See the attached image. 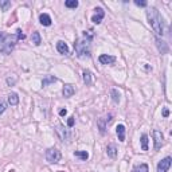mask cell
<instances>
[{"mask_svg": "<svg viewBox=\"0 0 172 172\" xmlns=\"http://www.w3.org/2000/svg\"><path fill=\"white\" fill-rule=\"evenodd\" d=\"M147 18L149 22L151 27L153 28V31L157 35H163V24H161V18L159 11L155 7H151L147 9Z\"/></svg>", "mask_w": 172, "mask_h": 172, "instance_id": "obj_1", "label": "cell"}, {"mask_svg": "<svg viewBox=\"0 0 172 172\" xmlns=\"http://www.w3.org/2000/svg\"><path fill=\"white\" fill-rule=\"evenodd\" d=\"M90 40L89 39H78L74 43V49L75 52L79 58H89L90 56Z\"/></svg>", "mask_w": 172, "mask_h": 172, "instance_id": "obj_2", "label": "cell"}, {"mask_svg": "<svg viewBox=\"0 0 172 172\" xmlns=\"http://www.w3.org/2000/svg\"><path fill=\"white\" fill-rule=\"evenodd\" d=\"M16 42H18L16 35H6L3 38V40L0 42V52H3V54H11Z\"/></svg>", "mask_w": 172, "mask_h": 172, "instance_id": "obj_3", "label": "cell"}, {"mask_svg": "<svg viewBox=\"0 0 172 172\" xmlns=\"http://www.w3.org/2000/svg\"><path fill=\"white\" fill-rule=\"evenodd\" d=\"M46 160L51 164H55L61 160V152L56 148H49L46 151Z\"/></svg>", "mask_w": 172, "mask_h": 172, "instance_id": "obj_4", "label": "cell"}, {"mask_svg": "<svg viewBox=\"0 0 172 172\" xmlns=\"http://www.w3.org/2000/svg\"><path fill=\"white\" fill-rule=\"evenodd\" d=\"M171 163H172V159L169 156H167L165 159L160 160L159 164H157V172H168L169 167H171Z\"/></svg>", "mask_w": 172, "mask_h": 172, "instance_id": "obj_5", "label": "cell"}, {"mask_svg": "<svg viewBox=\"0 0 172 172\" xmlns=\"http://www.w3.org/2000/svg\"><path fill=\"white\" fill-rule=\"evenodd\" d=\"M153 138H155V151H160L161 145H163V133H161L160 131H157V129H155L153 131Z\"/></svg>", "mask_w": 172, "mask_h": 172, "instance_id": "obj_6", "label": "cell"}, {"mask_svg": "<svg viewBox=\"0 0 172 172\" xmlns=\"http://www.w3.org/2000/svg\"><path fill=\"white\" fill-rule=\"evenodd\" d=\"M105 16V12H104V9L102 8H95V13L92 16V22L94 23V24H99V23L102 22V19Z\"/></svg>", "mask_w": 172, "mask_h": 172, "instance_id": "obj_7", "label": "cell"}, {"mask_svg": "<svg viewBox=\"0 0 172 172\" xmlns=\"http://www.w3.org/2000/svg\"><path fill=\"white\" fill-rule=\"evenodd\" d=\"M56 132H58V135H59V137H61V140L63 141V142H65V141H66V142H70L71 136H70L69 131H66V129H65L63 126H58Z\"/></svg>", "mask_w": 172, "mask_h": 172, "instance_id": "obj_8", "label": "cell"}, {"mask_svg": "<svg viewBox=\"0 0 172 172\" xmlns=\"http://www.w3.org/2000/svg\"><path fill=\"white\" fill-rule=\"evenodd\" d=\"M156 46H157V50H159L160 54H167L168 52V46L164 40H161L160 38H156Z\"/></svg>", "mask_w": 172, "mask_h": 172, "instance_id": "obj_9", "label": "cell"}, {"mask_svg": "<svg viewBox=\"0 0 172 172\" xmlns=\"http://www.w3.org/2000/svg\"><path fill=\"white\" fill-rule=\"evenodd\" d=\"M99 62H101L102 65H112L114 63V61H116V58H114L113 55H108V54H102L99 55Z\"/></svg>", "mask_w": 172, "mask_h": 172, "instance_id": "obj_10", "label": "cell"}, {"mask_svg": "<svg viewBox=\"0 0 172 172\" xmlns=\"http://www.w3.org/2000/svg\"><path fill=\"white\" fill-rule=\"evenodd\" d=\"M74 93H75V89H74L73 85H65L63 86V97L70 98V97H73Z\"/></svg>", "mask_w": 172, "mask_h": 172, "instance_id": "obj_11", "label": "cell"}, {"mask_svg": "<svg viewBox=\"0 0 172 172\" xmlns=\"http://www.w3.org/2000/svg\"><path fill=\"white\" fill-rule=\"evenodd\" d=\"M39 22H40V24L42 26H46V27H49L51 26V18L47 15V13H40L39 15Z\"/></svg>", "mask_w": 172, "mask_h": 172, "instance_id": "obj_12", "label": "cell"}, {"mask_svg": "<svg viewBox=\"0 0 172 172\" xmlns=\"http://www.w3.org/2000/svg\"><path fill=\"white\" fill-rule=\"evenodd\" d=\"M116 133H117V136H118V140H120V141H125V126H124L122 124L117 125Z\"/></svg>", "mask_w": 172, "mask_h": 172, "instance_id": "obj_13", "label": "cell"}, {"mask_svg": "<svg viewBox=\"0 0 172 172\" xmlns=\"http://www.w3.org/2000/svg\"><path fill=\"white\" fill-rule=\"evenodd\" d=\"M56 50H58L61 54H69V47L63 40H59L56 43Z\"/></svg>", "mask_w": 172, "mask_h": 172, "instance_id": "obj_14", "label": "cell"}, {"mask_svg": "<svg viewBox=\"0 0 172 172\" xmlns=\"http://www.w3.org/2000/svg\"><path fill=\"white\" fill-rule=\"evenodd\" d=\"M106 153H108L109 157L114 159V157L117 156V148H116V145H114V144H109L106 147Z\"/></svg>", "mask_w": 172, "mask_h": 172, "instance_id": "obj_15", "label": "cell"}, {"mask_svg": "<svg viewBox=\"0 0 172 172\" xmlns=\"http://www.w3.org/2000/svg\"><path fill=\"white\" fill-rule=\"evenodd\" d=\"M82 77H83V82L86 85H92V71H90V70H83Z\"/></svg>", "mask_w": 172, "mask_h": 172, "instance_id": "obj_16", "label": "cell"}, {"mask_svg": "<svg viewBox=\"0 0 172 172\" xmlns=\"http://www.w3.org/2000/svg\"><path fill=\"white\" fill-rule=\"evenodd\" d=\"M31 42L34 43L35 46H39L40 43H42V38H40V34L38 31L35 32H32V35H31Z\"/></svg>", "mask_w": 172, "mask_h": 172, "instance_id": "obj_17", "label": "cell"}, {"mask_svg": "<svg viewBox=\"0 0 172 172\" xmlns=\"http://www.w3.org/2000/svg\"><path fill=\"white\" fill-rule=\"evenodd\" d=\"M19 102V97L16 93H9L8 94V104L12 105V106H15V105H18Z\"/></svg>", "mask_w": 172, "mask_h": 172, "instance_id": "obj_18", "label": "cell"}, {"mask_svg": "<svg viewBox=\"0 0 172 172\" xmlns=\"http://www.w3.org/2000/svg\"><path fill=\"white\" fill-rule=\"evenodd\" d=\"M74 155L77 157H79L81 160H83V161L88 160V157H89V155H88V152H86V151H75Z\"/></svg>", "mask_w": 172, "mask_h": 172, "instance_id": "obj_19", "label": "cell"}, {"mask_svg": "<svg viewBox=\"0 0 172 172\" xmlns=\"http://www.w3.org/2000/svg\"><path fill=\"white\" fill-rule=\"evenodd\" d=\"M110 94H112V99H113L114 102H116V104L120 102V93H118V90H117V89H112Z\"/></svg>", "mask_w": 172, "mask_h": 172, "instance_id": "obj_20", "label": "cell"}, {"mask_svg": "<svg viewBox=\"0 0 172 172\" xmlns=\"http://www.w3.org/2000/svg\"><path fill=\"white\" fill-rule=\"evenodd\" d=\"M141 149L148 151V136L147 135H141Z\"/></svg>", "mask_w": 172, "mask_h": 172, "instance_id": "obj_21", "label": "cell"}, {"mask_svg": "<svg viewBox=\"0 0 172 172\" xmlns=\"http://www.w3.org/2000/svg\"><path fill=\"white\" fill-rule=\"evenodd\" d=\"M78 4L79 3L77 2V0H66V2H65V6L67 8H77Z\"/></svg>", "mask_w": 172, "mask_h": 172, "instance_id": "obj_22", "label": "cell"}, {"mask_svg": "<svg viewBox=\"0 0 172 172\" xmlns=\"http://www.w3.org/2000/svg\"><path fill=\"white\" fill-rule=\"evenodd\" d=\"M132 172H148V165L147 164H140L135 167V168L132 169Z\"/></svg>", "mask_w": 172, "mask_h": 172, "instance_id": "obj_23", "label": "cell"}, {"mask_svg": "<svg viewBox=\"0 0 172 172\" xmlns=\"http://www.w3.org/2000/svg\"><path fill=\"white\" fill-rule=\"evenodd\" d=\"M55 81H56V78H55V77H51V75H47V77L42 81V85H43V86H47V85L51 83V82H55Z\"/></svg>", "mask_w": 172, "mask_h": 172, "instance_id": "obj_24", "label": "cell"}, {"mask_svg": "<svg viewBox=\"0 0 172 172\" xmlns=\"http://www.w3.org/2000/svg\"><path fill=\"white\" fill-rule=\"evenodd\" d=\"M9 6H11V2H8V0H0V7H2L3 11H6Z\"/></svg>", "mask_w": 172, "mask_h": 172, "instance_id": "obj_25", "label": "cell"}, {"mask_svg": "<svg viewBox=\"0 0 172 172\" xmlns=\"http://www.w3.org/2000/svg\"><path fill=\"white\" fill-rule=\"evenodd\" d=\"M24 38H26V35L23 34V31L20 30V28H18V30H16V39L18 40H23Z\"/></svg>", "mask_w": 172, "mask_h": 172, "instance_id": "obj_26", "label": "cell"}, {"mask_svg": "<svg viewBox=\"0 0 172 172\" xmlns=\"http://www.w3.org/2000/svg\"><path fill=\"white\" fill-rule=\"evenodd\" d=\"M6 108H7V104L3 101V99H0V114H2L4 110H6Z\"/></svg>", "mask_w": 172, "mask_h": 172, "instance_id": "obj_27", "label": "cell"}, {"mask_svg": "<svg viewBox=\"0 0 172 172\" xmlns=\"http://www.w3.org/2000/svg\"><path fill=\"white\" fill-rule=\"evenodd\" d=\"M15 82H16V77H12V79H11V77L7 78V83H8V86H12Z\"/></svg>", "mask_w": 172, "mask_h": 172, "instance_id": "obj_28", "label": "cell"}, {"mask_svg": "<svg viewBox=\"0 0 172 172\" xmlns=\"http://www.w3.org/2000/svg\"><path fill=\"white\" fill-rule=\"evenodd\" d=\"M135 4L138 7H145L147 6V2H140V0H135Z\"/></svg>", "mask_w": 172, "mask_h": 172, "instance_id": "obj_29", "label": "cell"}, {"mask_svg": "<svg viewBox=\"0 0 172 172\" xmlns=\"http://www.w3.org/2000/svg\"><path fill=\"white\" fill-rule=\"evenodd\" d=\"M67 125H69V128H71L74 125V117H70L69 120H67Z\"/></svg>", "mask_w": 172, "mask_h": 172, "instance_id": "obj_30", "label": "cell"}, {"mask_svg": "<svg viewBox=\"0 0 172 172\" xmlns=\"http://www.w3.org/2000/svg\"><path fill=\"white\" fill-rule=\"evenodd\" d=\"M163 116H164V117H168V116H169V110H168L167 108L163 109Z\"/></svg>", "mask_w": 172, "mask_h": 172, "instance_id": "obj_31", "label": "cell"}, {"mask_svg": "<svg viewBox=\"0 0 172 172\" xmlns=\"http://www.w3.org/2000/svg\"><path fill=\"white\" fill-rule=\"evenodd\" d=\"M66 114H67V110H66V109H61V112H59V116H66Z\"/></svg>", "mask_w": 172, "mask_h": 172, "instance_id": "obj_32", "label": "cell"}]
</instances>
